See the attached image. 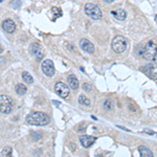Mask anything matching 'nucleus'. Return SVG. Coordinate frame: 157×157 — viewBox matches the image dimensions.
Instances as JSON below:
<instances>
[{
    "label": "nucleus",
    "instance_id": "obj_1",
    "mask_svg": "<svg viewBox=\"0 0 157 157\" xmlns=\"http://www.w3.org/2000/svg\"><path fill=\"white\" fill-rule=\"evenodd\" d=\"M50 121L49 116L43 112H33L26 116V123L34 126H46Z\"/></svg>",
    "mask_w": 157,
    "mask_h": 157
},
{
    "label": "nucleus",
    "instance_id": "obj_2",
    "mask_svg": "<svg viewBox=\"0 0 157 157\" xmlns=\"http://www.w3.org/2000/svg\"><path fill=\"white\" fill-rule=\"evenodd\" d=\"M14 102L12 98L6 94H0V112L9 114L13 111Z\"/></svg>",
    "mask_w": 157,
    "mask_h": 157
},
{
    "label": "nucleus",
    "instance_id": "obj_3",
    "mask_svg": "<svg viewBox=\"0 0 157 157\" xmlns=\"http://www.w3.org/2000/svg\"><path fill=\"white\" fill-rule=\"evenodd\" d=\"M85 14L93 20H100L103 17L102 10L93 3H87L85 6Z\"/></svg>",
    "mask_w": 157,
    "mask_h": 157
},
{
    "label": "nucleus",
    "instance_id": "obj_4",
    "mask_svg": "<svg viewBox=\"0 0 157 157\" xmlns=\"http://www.w3.org/2000/svg\"><path fill=\"white\" fill-rule=\"evenodd\" d=\"M156 50H157V45L153 41H149L145 46H144L141 56H143L146 60L153 61L154 58H155Z\"/></svg>",
    "mask_w": 157,
    "mask_h": 157
},
{
    "label": "nucleus",
    "instance_id": "obj_5",
    "mask_svg": "<svg viewBox=\"0 0 157 157\" xmlns=\"http://www.w3.org/2000/svg\"><path fill=\"white\" fill-rule=\"evenodd\" d=\"M128 43L127 40L123 36H116L112 40V49L114 50L116 54H121L127 49Z\"/></svg>",
    "mask_w": 157,
    "mask_h": 157
},
{
    "label": "nucleus",
    "instance_id": "obj_6",
    "mask_svg": "<svg viewBox=\"0 0 157 157\" xmlns=\"http://www.w3.org/2000/svg\"><path fill=\"white\" fill-rule=\"evenodd\" d=\"M140 71L145 72L149 78H153V80H157V63L156 62H150L149 64H146L141 66Z\"/></svg>",
    "mask_w": 157,
    "mask_h": 157
},
{
    "label": "nucleus",
    "instance_id": "obj_7",
    "mask_svg": "<svg viewBox=\"0 0 157 157\" xmlns=\"http://www.w3.org/2000/svg\"><path fill=\"white\" fill-rule=\"evenodd\" d=\"M55 91L60 98H67L69 97L70 89L66 84H64V83H62V82H58V83H56V85H55Z\"/></svg>",
    "mask_w": 157,
    "mask_h": 157
},
{
    "label": "nucleus",
    "instance_id": "obj_8",
    "mask_svg": "<svg viewBox=\"0 0 157 157\" xmlns=\"http://www.w3.org/2000/svg\"><path fill=\"white\" fill-rule=\"evenodd\" d=\"M41 68H42L43 73H44L46 77H52V75H55V65L52 60L46 59L43 61L41 64Z\"/></svg>",
    "mask_w": 157,
    "mask_h": 157
},
{
    "label": "nucleus",
    "instance_id": "obj_9",
    "mask_svg": "<svg viewBox=\"0 0 157 157\" xmlns=\"http://www.w3.org/2000/svg\"><path fill=\"white\" fill-rule=\"evenodd\" d=\"M29 52H30V54H32L33 56H35V57H36L37 60H42V58L44 57L42 47L40 46L39 44H37V43H33V44H30Z\"/></svg>",
    "mask_w": 157,
    "mask_h": 157
},
{
    "label": "nucleus",
    "instance_id": "obj_10",
    "mask_svg": "<svg viewBox=\"0 0 157 157\" xmlns=\"http://www.w3.org/2000/svg\"><path fill=\"white\" fill-rule=\"evenodd\" d=\"M80 46L84 52H88V54H93V52H94V45H93L88 39H81Z\"/></svg>",
    "mask_w": 157,
    "mask_h": 157
},
{
    "label": "nucleus",
    "instance_id": "obj_11",
    "mask_svg": "<svg viewBox=\"0 0 157 157\" xmlns=\"http://www.w3.org/2000/svg\"><path fill=\"white\" fill-rule=\"evenodd\" d=\"M95 137L93 136H90V135H83L80 137V143L84 148H89L90 146H92L95 141Z\"/></svg>",
    "mask_w": 157,
    "mask_h": 157
},
{
    "label": "nucleus",
    "instance_id": "obj_12",
    "mask_svg": "<svg viewBox=\"0 0 157 157\" xmlns=\"http://www.w3.org/2000/svg\"><path fill=\"white\" fill-rule=\"evenodd\" d=\"M2 29L9 34H13L15 32V29H16V24H15V22L13 20L6 19L2 22Z\"/></svg>",
    "mask_w": 157,
    "mask_h": 157
},
{
    "label": "nucleus",
    "instance_id": "obj_13",
    "mask_svg": "<svg viewBox=\"0 0 157 157\" xmlns=\"http://www.w3.org/2000/svg\"><path fill=\"white\" fill-rule=\"evenodd\" d=\"M67 83L69 85V87L71 88L72 90H77L78 88V81L75 75H69L67 77Z\"/></svg>",
    "mask_w": 157,
    "mask_h": 157
},
{
    "label": "nucleus",
    "instance_id": "obj_14",
    "mask_svg": "<svg viewBox=\"0 0 157 157\" xmlns=\"http://www.w3.org/2000/svg\"><path fill=\"white\" fill-rule=\"evenodd\" d=\"M111 14H112V16L114 17L115 19L121 20V21H124V20H126V18H127V13H126V11L121 10V9L116 10V11H112Z\"/></svg>",
    "mask_w": 157,
    "mask_h": 157
},
{
    "label": "nucleus",
    "instance_id": "obj_15",
    "mask_svg": "<svg viewBox=\"0 0 157 157\" xmlns=\"http://www.w3.org/2000/svg\"><path fill=\"white\" fill-rule=\"evenodd\" d=\"M138 152H139V154H140V156H143V157H152L153 156V152H152L149 148H147L146 146L138 147Z\"/></svg>",
    "mask_w": 157,
    "mask_h": 157
},
{
    "label": "nucleus",
    "instance_id": "obj_16",
    "mask_svg": "<svg viewBox=\"0 0 157 157\" xmlns=\"http://www.w3.org/2000/svg\"><path fill=\"white\" fill-rule=\"evenodd\" d=\"M15 90H16L17 94L24 95L25 93H26V91H27V88L25 87L23 84H18V85H16V87H15Z\"/></svg>",
    "mask_w": 157,
    "mask_h": 157
},
{
    "label": "nucleus",
    "instance_id": "obj_17",
    "mask_svg": "<svg viewBox=\"0 0 157 157\" xmlns=\"http://www.w3.org/2000/svg\"><path fill=\"white\" fill-rule=\"evenodd\" d=\"M22 78L25 81L26 84H32V83L34 82V78H33V77L30 75V73L27 71L22 72Z\"/></svg>",
    "mask_w": 157,
    "mask_h": 157
},
{
    "label": "nucleus",
    "instance_id": "obj_18",
    "mask_svg": "<svg viewBox=\"0 0 157 157\" xmlns=\"http://www.w3.org/2000/svg\"><path fill=\"white\" fill-rule=\"evenodd\" d=\"M78 103L81 105H84V106H90V101L88 98H86L85 95H80L78 98Z\"/></svg>",
    "mask_w": 157,
    "mask_h": 157
},
{
    "label": "nucleus",
    "instance_id": "obj_19",
    "mask_svg": "<svg viewBox=\"0 0 157 157\" xmlns=\"http://www.w3.org/2000/svg\"><path fill=\"white\" fill-rule=\"evenodd\" d=\"M30 136H32V138H33V140L34 141H39L40 139H42V137H43V135L40 132H32L30 133Z\"/></svg>",
    "mask_w": 157,
    "mask_h": 157
},
{
    "label": "nucleus",
    "instance_id": "obj_20",
    "mask_svg": "<svg viewBox=\"0 0 157 157\" xmlns=\"http://www.w3.org/2000/svg\"><path fill=\"white\" fill-rule=\"evenodd\" d=\"M12 152H13L12 148H10V147H6V148L1 151V155L2 156H12Z\"/></svg>",
    "mask_w": 157,
    "mask_h": 157
},
{
    "label": "nucleus",
    "instance_id": "obj_21",
    "mask_svg": "<svg viewBox=\"0 0 157 157\" xmlns=\"http://www.w3.org/2000/svg\"><path fill=\"white\" fill-rule=\"evenodd\" d=\"M104 108H105L106 110H112V109H113V103L111 102V101H109V100H106L105 102H104Z\"/></svg>",
    "mask_w": 157,
    "mask_h": 157
},
{
    "label": "nucleus",
    "instance_id": "obj_22",
    "mask_svg": "<svg viewBox=\"0 0 157 157\" xmlns=\"http://www.w3.org/2000/svg\"><path fill=\"white\" fill-rule=\"evenodd\" d=\"M83 89H84L85 91H87V92H89V91L92 89V87H91V85L85 83V84H83Z\"/></svg>",
    "mask_w": 157,
    "mask_h": 157
},
{
    "label": "nucleus",
    "instance_id": "obj_23",
    "mask_svg": "<svg viewBox=\"0 0 157 157\" xmlns=\"http://www.w3.org/2000/svg\"><path fill=\"white\" fill-rule=\"evenodd\" d=\"M144 132L149 134V135H155V132H154L153 130H150V129H145V130H144Z\"/></svg>",
    "mask_w": 157,
    "mask_h": 157
},
{
    "label": "nucleus",
    "instance_id": "obj_24",
    "mask_svg": "<svg viewBox=\"0 0 157 157\" xmlns=\"http://www.w3.org/2000/svg\"><path fill=\"white\" fill-rule=\"evenodd\" d=\"M129 109L131 111H135V107H133V105H129Z\"/></svg>",
    "mask_w": 157,
    "mask_h": 157
},
{
    "label": "nucleus",
    "instance_id": "obj_25",
    "mask_svg": "<svg viewBox=\"0 0 157 157\" xmlns=\"http://www.w3.org/2000/svg\"><path fill=\"white\" fill-rule=\"evenodd\" d=\"M117 128L123 129V130H125V131H128V132H130V130H128V129H126L125 127H121V126H117Z\"/></svg>",
    "mask_w": 157,
    "mask_h": 157
},
{
    "label": "nucleus",
    "instance_id": "obj_26",
    "mask_svg": "<svg viewBox=\"0 0 157 157\" xmlns=\"http://www.w3.org/2000/svg\"><path fill=\"white\" fill-rule=\"evenodd\" d=\"M104 2H106V3H112L114 0H103Z\"/></svg>",
    "mask_w": 157,
    "mask_h": 157
},
{
    "label": "nucleus",
    "instance_id": "obj_27",
    "mask_svg": "<svg viewBox=\"0 0 157 157\" xmlns=\"http://www.w3.org/2000/svg\"><path fill=\"white\" fill-rule=\"evenodd\" d=\"M154 60H155V62L157 63V50H156V54H155V58H154Z\"/></svg>",
    "mask_w": 157,
    "mask_h": 157
},
{
    "label": "nucleus",
    "instance_id": "obj_28",
    "mask_svg": "<svg viewBox=\"0 0 157 157\" xmlns=\"http://www.w3.org/2000/svg\"><path fill=\"white\" fill-rule=\"evenodd\" d=\"M155 19H156V21H157V16H156V17H155Z\"/></svg>",
    "mask_w": 157,
    "mask_h": 157
},
{
    "label": "nucleus",
    "instance_id": "obj_29",
    "mask_svg": "<svg viewBox=\"0 0 157 157\" xmlns=\"http://www.w3.org/2000/svg\"><path fill=\"white\" fill-rule=\"evenodd\" d=\"M2 1H3V0H0V2H2Z\"/></svg>",
    "mask_w": 157,
    "mask_h": 157
}]
</instances>
